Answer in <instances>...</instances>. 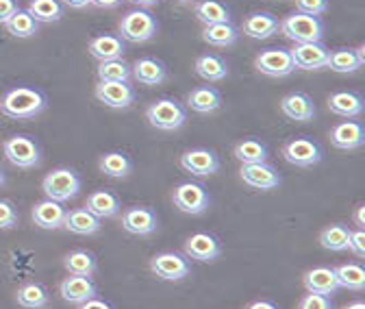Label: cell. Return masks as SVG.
Segmentation results:
<instances>
[{"mask_svg":"<svg viewBox=\"0 0 365 309\" xmlns=\"http://www.w3.org/2000/svg\"><path fill=\"white\" fill-rule=\"evenodd\" d=\"M46 107H48L46 94L26 85L14 87L0 101V113H5L7 118L14 120H33L41 111H46Z\"/></svg>","mask_w":365,"mask_h":309,"instance_id":"6da1fadb","label":"cell"},{"mask_svg":"<svg viewBox=\"0 0 365 309\" xmlns=\"http://www.w3.org/2000/svg\"><path fill=\"white\" fill-rule=\"evenodd\" d=\"M146 120L159 131H178L187 122V107L176 98H159L148 105Z\"/></svg>","mask_w":365,"mask_h":309,"instance_id":"7a4b0ae2","label":"cell"},{"mask_svg":"<svg viewBox=\"0 0 365 309\" xmlns=\"http://www.w3.org/2000/svg\"><path fill=\"white\" fill-rule=\"evenodd\" d=\"M279 31L292 39L294 44H307V41H322L324 37V22L315 16L304 14H289L279 22Z\"/></svg>","mask_w":365,"mask_h":309,"instance_id":"3957f363","label":"cell"},{"mask_svg":"<svg viewBox=\"0 0 365 309\" xmlns=\"http://www.w3.org/2000/svg\"><path fill=\"white\" fill-rule=\"evenodd\" d=\"M83 181L81 174L72 168H55L53 172H48L41 181V190L46 194V198L57 201V203H66L70 198H74L81 190Z\"/></svg>","mask_w":365,"mask_h":309,"instance_id":"277c9868","label":"cell"},{"mask_svg":"<svg viewBox=\"0 0 365 309\" xmlns=\"http://www.w3.org/2000/svg\"><path fill=\"white\" fill-rule=\"evenodd\" d=\"M159 33V22L148 9H130L120 20V37L124 41L142 44Z\"/></svg>","mask_w":365,"mask_h":309,"instance_id":"5b68a950","label":"cell"},{"mask_svg":"<svg viewBox=\"0 0 365 309\" xmlns=\"http://www.w3.org/2000/svg\"><path fill=\"white\" fill-rule=\"evenodd\" d=\"M172 201L178 211L190 213V216H200L211 205V196H209L207 188L202 183H194V181L178 183L172 192Z\"/></svg>","mask_w":365,"mask_h":309,"instance_id":"8992f818","label":"cell"},{"mask_svg":"<svg viewBox=\"0 0 365 309\" xmlns=\"http://www.w3.org/2000/svg\"><path fill=\"white\" fill-rule=\"evenodd\" d=\"M5 157L11 166L22 168V170H31L35 166H39L41 161V151L39 144L29 138V136H11L5 140L3 144Z\"/></svg>","mask_w":365,"mask_h":309,"instance_id":"52a82bcc","label":"cell"},{"mask_svg":"<svg viewBox=\"0 0 365 309\" xmlns=\"http://www.w3.org/2000/svg\"><path fill=\"white\" fill-rule=\"evenodd\" d=\"M150 270L161 281H182L192 275V261L178 253L165 250L150 259Z\"/></svg>","mask_w":365,"mask_h":309,"instance_id":"ba28073f","label":"cell"},{"mask_svg":"<svg viewBox=\"0 0 365 309\" xmlns=\"http://www.w3.org/2000/svg\"><path fill=\"white\" fill-rule=\"evenodd\" d=\"M281 155L287 163L296 168H311L324 159V151L317 142L309 138H292L283 144Z\"/></svg>","mask_w":365,"mask_h":309,"instance_id":"9c48e42d","label":"cell"},{"mask_svg":"<svg viewBox=\"0 0 365 309\" xmlns=\"http://www.w3.org/2000/svg\"><path fill=\"white\" fill-rule=\"evenodd\" d=\"M94 94L98 103L111 109H128L137 101V90L130 81H98Z\"/></svg>","mask_w":365,"mask_h":309,"instance_id":"30bf717a","label":"cell"},{"mask_svg":"<svg viewBox=\"0 0 365 309\" xmlns=\"http://www.w3.org/2000/svg\"><path fill=\"white\" fill-rule=\"evenodd\" d=\"M122 229L130 235L148 238L157 233L159 229V218L157 211L146 205H133L122 211Z\"/></svg>","mask_w":365,"mask_h":309,"instance_id":"8fae6325","label":"cell"},{"mask_svg":"<svg viewBox=\"0 0 365 309\" xmlns=\"http://www.w3.org/2000/svg\"><path fill=\"white\" fill-rule=\"evenodd\" d=\"M240 179L244 181V186L259 190V192H269L277 190L283 183V176L279 174V170L274 168L267 161L261 163H246L240 170Z\"/></svg>","mask_w":365,"mask_h":309,"instance_id":"7c38bea8","label":"cell"},{"mask_svg":"<svg viewBox=\"0 0 365 309\" xmlns=\"http://www.w3.org/2000/svg\"><path fill=\"white\" fill-rule=\"evenodd\" d=\"M255 68L265 74V76H272V78H283V76H289L296 68H294V61H292V53L289 49H267V51H261L257 57H255Z\"/></svg>","mask_w":365,"mask_h":309,"instance_id":"4fadbf2b","label":"cell"},{"mask_svg":"<svg viewBox=\"0 0 365 309\" xmlns=\"http://www.w3.org/2000/svg\"><path fill=\"white\" fill-rule=\"evenodd\" d=\"M292 61L296 70H324L329 64V46L324 41H307V44H296L289 49Z\"/></svg>","mask_w":365,"mask_h":309,"instance_id":"5bb4252c","label":"cell"},{"mask_svg":"<svg viewBox=\"0 0 365 309\" xmlns=\"http://www.w3.org/2000/svg\"><path fill=\"white\" fill-rule=\"evenodd\" d=\"M180 168L192 176H211L220 170V157L211 148H190L180 155Z\"/></svg>","mask_w":365,"mask_h":309,"instance_id":"9a60e30c","label":"cell"},{"mask_svg":"<svg viewBox=\"0 0 365 309\" xmlns=\"http://www.w3.org/2000/svg\"><path fill=\"white\" fill-rule=\"evenodd\" d=\"M182 250H185L187 259H194V261H202V263H211V261H217L220 255H222V244L215 235L211 233H194L185 240L182 244Z\"/></svg>","mask_w":365,"mask_h":309,"instance_id":"2e32d148","label":"cell"},{"mask_svg":"<svg viewBox=\"0 0 365 309\" xmlns=\"http://www.w3.org/2000/svg\"><path fill=\"white\" fill-rule=\"evenodd\" d=\"M331 144L339 151H356L365 144V128L361 122L346 120L331 128Z\"/></svg>","mask_w":365,"mask_h":309,"instance_id":"e0dca14e","label":"cell"},{"mask_svg":"<svg viewBox=\"0 0 365 309\" xmlns=\"http://www.w3.org/2000/svg\"><path fill=\"white\" fill-rule=\"evenodd\" d=\"M66 207L63 203H57V201H51V198H43L39 203H35L33 207V223L39 227V229H46V231H57V229H63V218H66Z\"/></svg>","mask_w":365,"mask_h":309,"instance_id":"ac0fdd59","label":"cell"},{"mask_svg":"<svg viewBox=\"0 0 365 309\" xmlns=\"http://www.w3.org/2000/svg\"><path fill=\"white\" fill-rule=\"evenodd\" d=\"M302 285H304L307 292L322 294V296H333V294H337L341 290L339 281L335 277V270L329 268V266H315V268L307 270L304 277H302Z\"/></svg>","mask_w":365,"mask_h":309,"instance_id":"d6986e66","label":"cell"},{"mask_svg":"<svg viewBox=\"0 0 365 309\" xmlns=\"http://www.w3.org/2000/svg\"><path fill=\"white\" fill-rule=\"evenodd\" d=\"M130 76L140 85H161L168 81V66L157 57H142L130 66Z\"/></svg>","mask_w":365,"mask_h":309,"instance_id":"ffe728a7","label":"cell"},{"mask_svg":"<svg viewBox=\"0 0 365 309\" xmlns=\"http://www.w3.org/2000/svg\"><path fill=\"white\" fill-rule=\"evenodd\" d=\"M281 111L292 122H311L317 116L313 98L304 92H292L281 101Z\"/></svg>","mask_w":365,"mask_h":309,"instance_id":"44dd1931","label":"cell"},{"mask_svg":"<svg viewBox=\"0 0 365 309\" xmlns=\"http://www.w3.org/2000/svg\"><path fill=\"white\" fill-rule=\"evenodd\" d=\"M59 294L66 303H72V305H81L89 298H94L98 294V288L96 283L87 279V277H74V275H68L61 283H59Z\"/></svg>","mask_w":365,"mask_h":309,"instance_id":"7402d4cb","label":"cell"},{"mask_svg":"<svg viewBox=\"0 0 365 309\" xmlns=\"http://www.w3.org/2000/svg\"><path fill=\"white\" fill-rule=\"evenodd\" d=\"M63 229L74 235H96L103 229V220L96 218L91 211H87L85 207H78V209L66 211Z\"/></svg>","mask_w":365,"mask_h":309,"instance_id":"603a6c76","label":"cell"},{"mask_svg":"<svg viewBox=\"0 0 365 309\" xmlns=\"http://www.w3.org/2000/svg\"><path fill=\"white\" fill-rule=\"evenodd\" d=\"M89 55L98 61H111V59H122L126 44L120 35H96L91 37L87 44Z\"/></svg>","mask_w":365,"mask_h":309,"instance_id":"cb8c5ba5","label":"cell"},{"mask_svg":"<svg viewBox=\"0 0 365 309\" xmlns=\"http://www.w3.org/2000/svg\"><path fill=\"white\" fill-rule=\"evenodd\" d=\"M242 33L252 39H267L279 33V18L267 11H252L242 22Z\"/></svg>","mask_w":365,"mask_h":309,"instance_id":"d4e9b609","label":"cell"},{"mask_svg":"<svg viewBox=\"0 0 365 309\" xmlns=\"http://www.w3.org/2000/svg\"><path fill=\"white\" fill-rule=\"evenodd\" d=\"M85 209L91 211L96 218H115L122 213V201L118 194L109 192V190H96L91 192L85 201Z\"/></svg>","mask_w":365,"mask_h":309,"instance_id":"484cf974","label":"cell"},{"mask_svg":"<svg viewBox=\"0 0 365 309\" xmlns=\"http://www.w3.org/2000/svg\"><path fill=\"white\" fill-rule=\"evenodd\" d=\"M63 266L68 270V275H74V277H87L91 279L98 270V259L91 250H85V248H76V250H70L63 259Z\"/></svg>","mask_w":365,"mask_h":309,"instance_id":"4316f807","label":"cell"},{"mask_svg":"<svg viewBox=\"0 0 365 309\" xmlns=\"http://www.w3.org/2000/svg\"><path fill=\"white\" fill-rule=\"evenodd\" d=\"M363 64H365V46L337 49V51H331L327 68L339 74H350V72H356Z\"/></svg>","mask_w":365,"mask_h":309,"instance_id":"83f0119b","label":"cell"},{"mask_svg":"<svg viewBox=\"0 0 365 309\" xmlns=\"http://www.w3.org/2000/svg\"><path fill=\"white\" fill-rule=\"evenodd\" d=\"M329 109L339 118H359L365 109V103L356 92H335L329 96Z\"/></svg>","mask_w":365,"mask_h":309,"instance_id":"f1b7e54d","label":"cell"},{"mask_svg":"<svg viewBox=\"0 0 365 309\" xmlns=\"http://www.w3.org/2000/svg\"><path fill=\"white\" fill-rule=\"evenodd\" d=\"M187 107L198 113H213L222 107V94L211 85H200L187 94Z\"/></svg>","mask_w":365,"mask_h":309,"instance_id":"f546056e","label":"cell"},{"mask_svg":"<svg viewBox=\"0 0 365 309\" xmlns=\"http://www.w3.org/2000/svg\"><path fill=\"white\" fill-rule=\"evenodd\" d=\"M16 303L22 309H46L51 305V292L46 285L31 281V283H24V285L18 288Z\"/></svg>","mask_w":365,"mask_h":309,"instance_id":"4dcf8cb0","label":"cell"},{"mask_svg":"<svg viewBox=\"0 0 365 309\" xmlns=\"http://www.w3.org/2000/svg\"><path fill=\"white\" fill-rule=\"evenodd\" d=\"M194 70L200 78H205L207 83H220L228 76V64L215 55V53H205L196 59Z\"/></svg>","mask_w":365,"mask_h":309,"instance_id":"1f68e13d","label":"cell"},{"mask_svg":"<svg viewBox=\"0 0 365 309\" xmlns=\"http://www.w3.org/2000/svg\"><path fill=\"white\" fill-rule=\"evenodd\" d=\"M98 168L105 176H109V179H126V176L133 172V161L122 151H109L101 157Z\"/></svg>","mask_w":365,"mask_h":309,"instance_id":"d6a6232c","label":"cell"},{"mask_svg":"<svg viewBox=\"0 0 365 309\" xmlns=\"http://www.w3.org/2000/svg\"><path fill=\"white\" fill-rule=\"evenodd\" d=\"M202 39L215 49H228L240 39V29L233 22H222V24H211L205 26Z\"/></svg>","mask_w":365,"mask_h":309,"instance_id":"836d02e7","label":"cell"},{"mask_svg":"<svg viewBox=\"0 0 365 309\" xmlns=\"http://www.w3.org/2000/svg\"><path fill=\"white\" fill-rule=\"evenodd\" d=\"M194 16L205 24H222V22H231V11L226 5H222L220 0H198L194 5Z\"/></svg>","mask_w":365,"mask_h":309,"instance_id":"e575fe53","label":"cell"},{"mask_svg":"<svg viewBox=\"0 0 365 309\" xmlns=\"http://www.w3.org/2000/svg\"><path fill=\"white\" fill-rule=\"evenodd\" d=\"M26 11L39 24H53V22H59L63 18L66 7L59 3V0H31Z\"/></svg>","mask_w":365,"mask_h":309,"instance_id":"d590c367","label":"cell"},{"mask_svg":"<svg viewBox=\"0 0 365 309\" xmlns=\"http://www.w3.org/2000/svg\"><path fill=\"white\" fill-rule=\"evenodd\" d=\"M233 155L242 166L261 163V161H267V146L257 138H248V140H242V142L235 144Z\"/></svg>","mask_w":365,"mask_h":309,"instance_id":"8d00e7d4","label":"cell"},{"mask_svg":"<svg viewBox=\"0 0 365 309\" xmlns=\"http://www.w3.org/2000/svg\"><path fill=\"white\" fill-rule=\"evenodd\" d=\"M333 270L339 281V288H346L352 292L365 290V268L361 263H341V266H337Z\"/></svg>","mask_w":365,"mask_h":309,"instance_id":"74e56055","label":"cell"},{"mask_svg":"<svg viewBox=\"0 0 365 309\" xmlns=\"http://www.w3.org/2000/svg\"><path fill=\"white\" fill-rule=\"evenodd\" d=\"M319 246L333 250V253H341L348 250V240H350V229L346 225H329L327 229L319 231Z\"/></svg>","mask_w":365,"mask_h":309,"instance_id":"f35d334b","label":"cell"},{"mask_svg":"<svg viewBox=\"0 0 365 309\" xmlns=\"http://www.w3.org/2000/svg\"><path fill=\"white\" fill-rule=\"evenodd\" d=\"M7 31L14 37H33L35 33H39V22H35V18L26 11V9H18L7 22H5Z\"/></svg>","mask_w":365,"mask_h":309,"instance_id":"ab89813d","label":"cell"},{"mask_svg":"<svg viewBox=\"0 0 365 309\" xmlns=\"http://www.w3.org/2000/svg\"><path fill=\"white\" fill-rule=\"evenodd\" d=\"M96 72L101 81H130V64H126L124 59L101 61Z\"/></svg>","mask_w":365,"mask_h":309,"instance_id":"60d3db41","label":"cell"},{"mask_svg":"<svg viewBox=\"0 0 365 309\" xmlns=\"http://www.w3.org/2000/svg\"><path fill=\"white\" fill-rule=\"evenodd\" d=\"M296 11L319 18L329 11V0H296Z\"/></svg>","mask_w":365,"mask_h":309,"instance_id":"b9f144b4","label":"cell"},{"mask_svg":"<svg viewBox=\"0 0 365 309\" xmlns=\"http://www.w3.org/2000/svg\"><path fill=\"white\" fill-rule=\"evenodd\" d=\"M18 227V209L11 201L0 198V229Z\"/></svg>","mask_w":365,"mask_h":309,"instance_id":"7bdbcfd3","label":"cell"},{"mask_svg":"<svg viewBox=\"0 0 365 309\" xmlns=\"http://www.w3.org/2000/svg\"><path fill=\"white\" fill-rule=\"evenodd\" d=\"M298 309H335L331 296H322V294H311L307 292L300 303H298Z\"/></svg>","mask_w":365,"mask_h":309,"instance_id":"ee69618b","label":"cell"},{"mask_svg":"<svg viewBox=\"0 0 365 309\" xmlns=\"http://www.w3.org/2000/svg\"><path fill=\"white\" fill-rule=\"evenodd\" d=\"M348 250L354 255V257H365V231L361 229H350V240H348Z\"/></svg>","mask_w":365,"mask_h":309,"instance_id":"f6af8a7d","label":"cell"},{"mask_svg":"<svg viewBox=\"0 0 365 309\" xmlns=\"http://www.w3.org/2000/svg\"><path fill=\"white\" fill-rule=\"evenodd\" d=\"M18 9L20 7L16 0H0V24H5Z\"/></svg>","mask_w":365,"mask_h":309,"instance_id":"bcb514c9","label":"cell"},{"mask_svg":"<svg viewBox=\"0 0 365 309\" xmlns=\"http://www.w3.org/2000/svg\"><path fill=\"white\" fill-rule=\"evenodd\" d=\"M78 309H115V307H113L111 303H107V300H103V298L94 296V298H89V300L81 303V305H78Z\"/></svg>","mask_w":365,"mask_h":309,"instance_id":"7dc6e473","label":"cell"},{"mask_svg":"<svg viewBox=\"0 0 365 309\" xmlns=\"http://www.w3.org/2000/svg\"><path fill=\"white\" fill-rule=\"evenodd\" d=\"M352 220H354L356 229L365 231V205H356V209H354V216H352Z\"/></svg>","mask_w":365,"mask_h":309,"instance_id":"c3c4849f","label":"cell"},{"mask_svg":"<svg viewBox=\"0 0 365 309\" xmlns=\"http://www.w3.org/2000/svg\"><path fill=\"white\" fill-rule=\"evenodd\" d=\"M91 5L98 9H115L122 5V0H91Z\"/></svg>","mask_w":365,"mask_h":309,"instance_id":"681fc988","label":"cell"},{"mask_svg":"<svg viewBox=\"0 0 365 309\" xmlns=\"http://www.w3.org/2000/svg\"><path fill=\"white\" fill-rule=\"evenodd\" d=\"M63 7H70V9H85L91 5V0H59Z\"/></svg>","mask_w":365,"mask_h":309,"instance_id":"f907efd6","label":"cell"},{"mask_svg":"<svg viewBox=\"0 0 365 309\" xmlns=\"http://www.w3.org/2000/svg\"><path fill=\"white\" fill-rule=\"evenodd\" d=\"M130 5H135V9H153L159 5V0H128Z\"/></svg>","mask_w":365,"mask_h":309,"instance_id":"816d5d0a","label":"cell"},{"mask_svg":"<svg viewBox=\"0 0 365 309\" xmlns=\"http://www.w3.org/2000/svg\"><path fill=\"white\" fill-rule=\"evenodd\" d=\"M246 309H279V305H274L272 300H252L246 305Z\"/></svg>","mask_w":365,"mask_h":309,"instance_id":"f5cc1de1","label":"cell"},{"mask_svg":"<svg viewBox=\"0 0 365 309\" xmlns=\"http://www.w3.org/2000/svg\"><path fill=\"white\" fill-rule=\"evenodd\" d=\"M341 309H365V303L363 300H352V303L344 305Z\"/></svg>","mask_w":365,"mask_h":309,"instance_id":"db71d44e","label":"cell"},{"mask_svg":"<svg viewBox=\"0 0 365 309\" xmlns=\"http://www.w3.org/2000/svg\"><path fill=\"white\" fill-rule=\"evenodd\" d=\"M7 183V176H5V172H3V168H0V188H3Z\"/></svg>","mask_w":365,"mask_h":309,"instance_id":"11a10c76","label":"cell"},{"mask_svg":"<svg viewBox=\"0 0 365 309\" xmlns=\"http://www.w3.org/2000/svg\"><path fill=\"white\" fill-rule=\"evenodd\" d=\"M172 3H180V5H190V3H198V0H172Z\"/></svg>","mask_w":365,"mask_h":309,"instance_id":"9f6ffc18","label":"cell"}]
</instances>
